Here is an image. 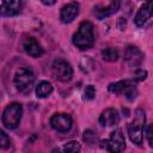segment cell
Wrapping results in <instances>:
<instances>
[{
	"label": "cell",
	"instance_id": "e0dca14e",
	"mask_svg": "<svg viewBox=\"0 0 153 153\" xmlns=\"http://www.w3.org/2000/svg\"><path fill=\"white\" fill-rule=\"evenodd\" d=\"M100 54H102V59L106 62H115L118 59V50L116 48H112V47L103 49Z\"/></svg>",
	"mask_w": 153,
	"mask_h": 153
},
{
	"label": "cell",
	"instance_id": "d6986e66",
	"mask_svg": "<svg viewBox=\"0 0 153 153\" xmlns=\"http://www.w3.org/2000/svg\"><path fill=\"white\" fill-rule=\"evenodd\" d=\"M84 140L86 141V143L93 145V143H96V141H97V134H96L93 130L87 129V130L84 131Z\"/></svg>",
	"mask_w": 153,
	"mask_h": 153
},
{
	"label": "cell",
	"instance_id": "44dd1931",
	"mask_svg": "<svg viewBox=\"0 0 153 153\" xmlns=\"http://www.w3.org/2000/svg\"><path fill=\"white\" fill-rule=\"evenodd\" d=\"M84 96H85V99H93L94 96H96V88L93 85H87L86 88H85V92H84Z\"/></svg>",
	"mask_w": 153,
	"mask_h": 153
},
{
	"label": "cell",
	"instance_id": "d4e9b609",
	"mask_svg": "<svg viewBox=\"0 0 153 153\" xmlns=\"http://www.w3.org/2000/svg\"><path fill=\"white\" fill-rule=\"evenodd\" d=\"M43 5H47V6H51V5H54L55 2H56V0H39Z\"/></svg>",
	"mask_w": 153,
	"mask_h": 153
},
{
	"label": "cell",
	"instance_id": "7c38bea8",
	"mask_svg": "<svg viewBox=\"0 0 153 153\" xmlns=\"http://www.w3.org/2000/svg\"><path fill=\"white\" fill-rule=\"evenodd\" d=\"M23 49L24 51L31 56V57H39L43 55V48L39 44V42L33 37H27L23 42Z\"/></svg>",
	"mask_w": 153,
	"mask_h": 153
},
{
	"label": "cell",
	"instance_id": "7402d4cb",
	"mask_svg": "<svg viewBox=\"0 0 153 153\" xmlns=\"http://www.w3.org/2000/svg\"><path fill=\"white\" fill-rule=\"evenodd\" d=\"M146 78H147V71H145V69H137V71L135 72L133 79H134L136 82H140V81H143Z\"/></svg>",
	"mask_w": 153,
	"mask_h": 153
},
{
	"label": "cell",
	"instance_id": "52a82bcc",
	"mask_svg": "<svg viewBox=\"0 0 153 153\" xmlns=\"http://www.w3.org/2000/svg\"><path fill=\"white\" fill-rule=\"evenodd\" d=\"M100 147L109 151V152H114V153H118V152L124 151L126 140H124V135L122 134V130L121 129L114 130L108 140L100 141Z\"/></svg>",
	"mask_w": 153,
	"mask_h": 153
},
{
	"label": "cell",
	"instance_id": "4fadbf2b",
	"mask_svg": "<svg viewBox=\"0 0 153 153\" xmlns=\"http://www.w3.org/2000/svg\"><path fill=\"white\" fill-rule=\"evenodd\" d=\"M120 4H121L120 0H112L106 7H104V6H96L93 8V14L99 20H102L104 18H108V17H110L111 14H114V13H116L118 11Z\"/></svg>",
	"mask_w": 153,
	"mask_h": 153
},
{
	"label": "cell",
	"instance_id": "5b68a950",
	"mask_svg": "<svg viewBox=\"0 0 153 153\" xmlns=\"http://www.w3.org/2000/svg\"><path fill=\"white\" fill-rule=\"evenodd\" d=\"M23 115V106L20 103H11L8 104L1 116V122L5 128L7 129H16L22 120Z\"/></svg>",
	"mask_w": 153,
	"mask_h": 153
},
{
	"label": "cell",
	"instance_id": "8992f818",
	"mask_svg": "<svg viewBox=\"0 0 153 153\" xmlns=\"http://www.w3.org/2000/svg\"><path fill=\"white\" fill-rule=\"evenodd\" d=\"M51 72L53 75L56 80L62 81V82H67L72 79L73 76V68L69 65V62H67L63 59H56L54 60L53 65H51Z\"/></svg>",
	"mask_w": 153,
	"mask_h": 153
},
{
	"label": "cell",
	"instance_id": "9c48e42d",
	"mask_svg": "<svg viewBox=\"0 0 153 153\" xmlns=\"http://www.w3.org/2000/svg\"><path fill=\"white\" fill-rule=\"evenodd\" d=\"M124 61L131 68L139 67L143 61V53L135 45H127L124 50Z\"/></svg>",
	"mask_w": 153,
	"mask_h": 153
},
{
	"label": "cell",
	"instance_id": "5bb4252c",
	"mask_svg": "<svg viewBox=\"0 0 153 153\" xmlns=\"http://www.w3.org/2000/svg\"><path fill=\"white\" fill-rule=\"evenodd\" d=\"M22 0H2L1 1V16L12 17L17 16L22 11Z\"/></svg>",
	"mask_w": 153,
	"mask_h": 153
},
{
	"label": "cell",
	"instance_id": "ffe728a7",
	"mask_svg": "<svg viewBox=\"0 0 153 153\" xmlns=\"http://www.w3.org/2000/svg\"><path fill=\"white\" fill-rule=\"evenodd\" d=\"M11 143L10 137L7 136V134L4 130H0V147L1 148H7Z\"/></svg>",
	"mask_w": 153,
	"mask_h": 153
},
{
	"label": "cell",
	"instance_id": "ba28073f",
	"mask_svg": "<svg viewBox=\"0 0 153 153\" xmlns=\"http://www.w3.org/2000/svg\"><path fill=\"white\" fill-rule=\"evenodd\" d=\"M73 120L68 114H54L50 117V126L59 133H67L71 130Z\"/></svg>",
	"mask_w": 153,
	"mask_h": 153
},
{
	"label": "cell",
	"instance_id": "ac0fdd59",
	"mask_svg": "<svg viewBox=\"0 0 153 153\" xmlns=\"http://www.w3.org/2000/svg\"><path fill=\"white\" fill-rule=\"evenodd\" d=\"M63 151L67 153H78L81 151V146L78 141L72 140V141H68L63 145Z\"/></svg>",
	"mask_w": 153,
	"mask_h": 153
},
{
	"label": "cell",
	"instance_id": "277c9868",
	"mask_svg": "<svg viewBox=\"0 0 153 153\" xmlns=\"http://www.w3.org/2000/svg\"><path fill=\"white\" fill-rule=\"evenodd\" d=\"M136 81L133 80H120L116 82H111L108 86V90L110 93L115 96H126L128 100H134L137 96V88H136Z\"/></svg>",
	"mask_w": 153,
	"mask_h": 153
},
{
	"label": "cell",
	"instance_id": "9a60e30c",
	"mask_svg": "<svg viewBox=\"0 0 153 153\" xmlns=\"http://www.w3.org/2000/svg\"><path fill=\"white\" fill-rule=\"evenodd\" d=\"M120 121V116L116 109L114 108H108L105 109L102 115L99 116V123L102 127H111V126H116Z\"/></svg>",
	"mask_w": 153,
	"mask_h": 153
},
{
	"label": "cell",
	"instance_id": "2e32d148",
	"mask_svg": "<svg viewBox=\"0 0 153 153\" xmlns=\"http://www.w3.org/2000/svg\"><path fill=\"white\" fill-rule=\"evenodd\" d=\"M53 93V85L49 81H41L36 86V94L38 98H47Z\"/></svg>",
	"mask_w": 153,
	"mask_h": 153
},
{
	"label": "cell",
	"instance_id": "7a4b0ae2",
	"mask_svg": "<svg viewBox=\"0 0 153 153\" xmlns=\"http://www.w3.org/2000/svg\"><path fill=\"white\" fill-rule=\"evenodd\" d=\"M146 123V115L142 109H136L134 112V120L128 124L127 130L129 139L133 143L141 146L143 139V130Z\"/></svg>",
	"mask_w": 153,
	"mask_h": 153
},
{
	"label": "cell",
	"instance_id": "30bf717a",
	"mask_svg": "<svg viewBox=\"0 0 153 153\" xmlns=\"http://www.w3.org/2000/svg\"><path fill=\"white\" fill-rule=\"evenodd\" d=\"M79 4L76 1H72L68 2L67 5L62 6V8L60 10V20L63 24H69L72 23L79 14Z\"/></svg>",
	"mask_w": 153,
	"mask_h": 153
},
{
	"label": "cell",
	"instance_id": "603a6c76",
	"mask_svg": "<svg viewBox=\"0 0 153 153\" xmlns=\"http://www.w3.org/2000/svg\"><path fill=\"white\" fill-rule=\"evenodd\" d=\"M145 134H146V139H147V141H148L149 146H151V147H153V123L146 128Z\"/></svg>",
	"mask_w": 153,
	"mask_h": 153
},
{
	"label": "cell",
	"instance_id": "cb8c5ba5",
	"mask_svg": "<svg viewBox=\"0 0 153 153\" xmlns=\"http://www.w3.org/2000/svg\"><path fill=\"white\" fill-rule=\"evenodd\" d=\"M126 24H127V22H126V19L124 18H118V22H117V25H118V27H120V30L121 31H123L124 29H126Z\"/></svg>",
	"mask_w": 153,
	"mask_h": 153
},
{
	"label": "cell",
	"instance_id": "8fae6325",
	"mask_svg": "<svg viewBox=\"0 0 153 153\" xmlns=\"http://www.w3.org/2000/svg\"><path fill=\"white\" fill-rule=\"evenodd\" d=\"M153 16V0L146 1L136 12L134 23L136 26H143V24Z\"/></svg>",
	"mask_w": 153,
	"mask_h": 153
},
{
	"label": "cell",
	"instance_id": "6da1fadb",
	"mask_svg": "<svg viewBox=\"0 0 153 153\" xmlns=\"http://www.w3.org/2000/svg\"><path fill=\"white\" fill-rule=\"evenodd\" d=\"M73 44L80 50L90 49L94 43L93 35V24L88 20H84L80 23L78 31L73 35Z\"/></svg>",
	"mask_w": 153,
	"mask_h": 153
},
{
	"label": "cell",
	"instance_id": "3957f363",
	"mask_svg": "<svg viewBox=\"0 0 153 153\" xmlns=\"http://www.w3.org/2000/svg\"><path fill=\"white\" fill-rule=\"evenodd\" d=\"M14 86L17 90L24 94H27L31 92L35 82V74L30 67H20L17 69L14 78H13Z\"/></svg>",
	"mask_w": 153,
	"mask_h": 153
}]
</instances>
